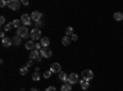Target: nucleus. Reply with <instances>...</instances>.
I'll list each match as a JSON object with an SVG mask.
<instances>
[{"label":"nucleus","instance_id":"f257e3e1","mask_svg":"<svg viewBox=\"0 0 123 91\" xmlns=\"http://www.w3.org/2000/svg\"><path fill=\"white\" fill-rule=\"evenodd\" d=\"M16 36L21 37V38H27L28 36H31V33H28V30H27V26H21L16 30Z\"/></svg>","mask_w":123,"mask_h":91},{"label":"nucleus","instance_id":"f03ea898","mask_svg":"<svg viewBox=\"0 0 123 91\" xmlns=\"http://www.w3.org/2000/svg\"><path fill=\"white\" fill-rule=\"evenodd\" d=\"M81 76L85 81H90L91 79H94V72L90 69H86V70H83V73H81Z\"/></svg>","mask_w":123,"mask_h":91},{"label":"nucleus","instance_id":"7ed1b4c3","mask_svg":"<svg viewBox=\"0 0 123 91\" xmlns=\"http://www.w3.org/2000/svg\"><path fill=\"white\" fill-rule=\"evenodd\" d=\"M7 6L11 10H14V11H17V10L20 9V6H21V3H20L18 0H9Z\"/></svg>","mask_w":123,"mask_h":91},{"label":"nucleus","instance_id":"20e7f679","mask_svg":"<svg viewBox=\"0 0 123 91\" xmlns=\"http://www.w3.org/2000/svg\"><path fill=\"white\" fill-rule=\"evenodd\" d=\"M41 36H42V32H41V30L39 28H33L32 31H31V39L32 41H36V39H39Z\"/></svg>","mask_w":123,"mask_h":91},{"label":"nucleus","instance_id":"39448f33","mask_svg":"<svg viewBox=\"0 0 123 91\" xmlns=\"http://www.w3.org/2000/svg\"><path fill=\"white\" fill-rule=\"evenodd\" d=\"M20 20H21V22L24 24V26H30V25H32V18H31V15L24 14Z\"/></svg>","mask_w":123,"mask_h":91},{"label":"nucleus","instance_id":"423d86ee","mask_svg":"<svg viewBox=\"0 0 123 91\" xmlns=\"http://www.w3.org/2000/svg\"><path fill=\"white\" fill-rule=\"evenodd\" d=\"M49 70H50V72H52L53 74H54V73H55V74H57V73L59 74V73L62 72V67H60L59 63H53V64H50Z\"/></svg>","mask_w":123,"mask_h":91},{"label":"nucleus","instance_id":"0eeeda50","mask_svg":"<svg viewBox=\"0 0 123 91\" xmlns=\"http://www.w3.org/2000/svg\"><path fill=\"white\" fill-rule=\"evenodd\" d=\"M68 81H69V84H76V83L79 81V76H78V74H76V73H71V74H69V76H68Z\"/></svg>","mask_w":123,"mask_h":91},{"label":"nucleus","instance_id":"6e6552de","mask_svg":"<svg viewBox=\"0 0 123 91\" xmlns=\"http://www.w3.org/2000/svg\"><path fill=\"white\" fill-rule=\"evenodd\" d=\"M41 57H42V58H50V57H52V50H50V49H48V48H42V50H41Z\"/></svg>","mask_w":123,"mask_h":91},{"label":"nucleus","instance_id":"1a4fd4ad","mask_svg":"<svg viewBox=\"0 0 123 91\" xmlns=\"http://www.w3.org/2000/svg\"><path fill=\"white\" fill-rule=\"evenodd\" d=\"M28 57H30L31 60H37L41 57V53L38 52L37 49H33V50H31V52H30V55Z\"/></svg>","mask_w":123,"mask_h":91},{"label":"nucleus","instance_id":"9d476101","mask_svg":"<svg viewBox=\"0 0 123 91\" xmlns=\"http://www.w3.org/2000/svg\"><path fill=\"white\" fill-rule=\"evenodd\" d=\"M31 18H32L35 22L41 21V18H42V14H41L39 11H33L32 14H31Z\"/></svg>","mask_w":123,"mask_h":91},{"label":"nucleus","instance_id":"9b49d317","mask_svg":"<svg viewBox=\"0 0 123 91\" xmlns=\"http://www.w3.org/2000/svg\"><path fill=\"white\" fill-rule=\"evenodd\" d=\"M25 47H26V49H28L30 52H31V50L36 49V43H35L33 41H27L26 44H25Z\"/></svg>","mask_w":123,"mask_h":91},{"label":"nucleus","instance_id":"f8f14e48","mask_svg":"<svg viewBox=\"0 0 123 91\" xmlns=\"http://www.w3.org/2000/svg\"><path fill=\"white\" fill-rule=\"evenodd\" d=\"M12 44V38H9V37H5L4 39H3V46L4 47H10V46H11Z\"/></svg>","mask_w":123,"mask_h":91},{"label":"nucleus","instance_id":"ddd939ff","mask_svg":"<svg viewBox=\"0 0 123 91\" xmlns=\"http://www.w3.org/2000/svg\"><path fill=\"white\" fill-rule=\"evenodd\" d=\"M58 76H59V79L62 80V81H64V84L69 83V81H68V76H69V75H67L64 72H60V73L58 74Z\"/></svg>","mask_w":123,"mask_h":91},{"label":"nucleus","instance_id":"4468645a","mask_svg":"<svg viewBox=\"0 0 123 91\" xmlns=\"http://www.w3.org/2000/svg\"><path fill=\"white\" fill-rule=\"evenodd\" d=\"M79 84H80V86H81V89H83V90H87L89 87H90V84H89V81H85V80L83 79V80H80V81H79Z\"/></svg>","mask_w":123,"mask_h":91},{"label":"nucleus","instance_id":"2eb2a0df","mask_svg":"<svg viewBox=\"0 0 123 91\" xmlns=\"http://www.w3.org/2000/svg\"><path fill=\"white\" fill-rule=\"evenodd\" d=\"M41 44H42L43 48H48V46H49V38L48 37H43L42 39H41Z\"/></svg>","mask_w":123,"mask_h":91},{"label":"nucleus","instance_id":"dca6fc26","mask_svg":"<svg viewBox=\"0 0 123 91\" xmlns=\"http://www.w3.org/2000/svg\"><path fill=\"white\" fill-rule=\"evenodd\" d=\"M70 42H71V38L69 36H64L63 38H62V43H63L64 46H69Z\"/></svg>","mask_w":123,"mask_h":91},{"label":"nucleus","instance_id":"f3484780","mask_svg":"<svg viewBox=\"0 0 123 91\" xmlns=\"http://www.w3.org/2000/svg\"><path fill=\"white\" fill-rule=\"evenodd\" d=\"M62 91H71V84L67 83L62 85Z\"/></svg>","mask_w":123,"mask_h":91},{"label":"nucleus","instance_id":"a211bd4d","mask_svg":"<svg viewBox=\"0 0 123 91\" xmlns=\"http://www.w3.org/2000/svg\"><path fill=\"white\" fill-rule=\"evenodd\" d=\"M12 27H14L12 22H7V24H5V26H3V31H10Z\"/></svg>","mask_w":123,"mask_h":91},{"label":"nucleus","instance_id":"6ab92c4d","mask_svg":"<svg viewBox=\"0 0 123 91\" xmlns=\"http://www.w3.org/2000/svg\"><path fill=\"white\" fill-rule=\"evenodd\" d=\"M113 18L116 20V21H122V20H123V14L122 12H116L113 15Z\"/></svg>","mask_w":123,"mask_h":91},{"label":"nucleus","instance_id":"aec40b11","mask_svg":"<svg viewBox=\"0 0 123 91\" xmlns=\"http://www.w3.org/2000/svg\"><path fill=\"white\" fill-rule=\"evenodd\" d=\"M73 35H74V30H73V27H71V26L67 27V30H65V36H73Z\"/></svg>","mask_w":123,"mask_h":91},{"label":"nucleus","instance_id":"412c9836","mask_svg":"<svg viewBox=\"0 0 123 91\" xmlns=\"http://www.w3.org/2000/svg\"><path fill=\"white\" fill-rule=\"evenodd\" d=\"M20 43H21V37L15 36V37L12 38V44H15V46H18Z\"/></svg>","mask_w":123,"mask_h":91},{"label":"nucleus","instance_id":"4be33fe9","mask_svg":"<svg viewBox=\"0 0 123 91\" xmlns=\"http://www.w3.org/2000/svg\"><path fill=\"white\" fill-rule=\"evenodd\" d=\"M27 73H28V68L26 65L20 68V74H21V75H27Z\"/></svg>","mask_w":123,"mask_h":91},{"label":"nucleus","instance_id":"5701e85b","mask_svg":"<svg viewBox=\"0 0 123 91\" xmlns=\"http://www.w3.org/2000/svg\"><path fill=\"white\" fill-rule=\"evenodd\" d=\"M12 25H14V27L17 30L18 27H21V20H18V18L14 20V21H12Z\"/></svg>","mask_w":123,"mask_h":91},{"label":"nucleus","instance_id":"b1692460","mask_svg":"<svg viewBox=\"0 0 123 91\" xmlns=\"http://www.w3.org/2000/svg\"><path fill=\"white\" fill-rule=\"evenodd\" d=\"M32 80H35V81H38V80H39V74H38V72H35V73L32 74Z\"/></svg>","mask_w":123,"mask_h":91},{"label":"nucleus","instance_id":"393cba45","mask_svg":"<svg viewBox=\"0 0 123 91\" xmlns=\"http://www.w3.org/2000/svg\"><path fill=\"white\" fill-rule=\"evenodd\" d=\"M52 74H53V73L50 72V70H46L44 74H43V76H44L46 79H48V78H50V75H52Z\"/></svg>","mask_w":123,"mask_h":91},{"label":"nucleus","instance_id":"a878e982","mask_svg":"<svg viewBox=\"0 0 123 91\" xmlns=\"http://www.w3.org/2000/svg\"><path fill=\"white\" fill-rule=\"evenodd\" d=\"M35 26H36V28L42 27V26H43V22H42V21H37V22H35Z\"/></svg>","mask_w":123,"mask_h":91},{"label":"nucleus","instance_id":"bb28decb","mask_svg":"<svg viewBox=\"0 0 123 91\" xmlns=\"http://www.w3.org/2000/svg\"><path fill=\"white\" fill-rule=\"evenodd\" d=\"M7 5V1H5V0H1L0 1V7H5Z\"/></svg>","mask_w":123,"mask_h":91},{"label":"nucleus","instance_id":"cd10ccee","mask_svg":"<svg viewBox=\"0 0 123 91\" xmlns=\"http://www.w3.org/2000/svg\"><path fill=\"white\" fill-rule=\"evenodd\" d=\"M0 24H1L3 26H5V17L4 16H0Z\"/></svg>","mask_w":123,"mask_h":91},{"label":"nucleus","instance_id":"c85d7f7f","mask_svg":"<svg viewBox=\"0 0 123 91\" xmlns=\"http://www.w3.org/2000/svg\"><path fill=\"white\" fill-rule=\"evenodd\" d=\"M57 89L54 87V86H48L47 89H46V91H55Z\"/></svg>","mask_w":123,"mask_h":91},{"label":"nucleus","instance_id":"c756f323","mask_svg":"<svg viewBox=\"0 0 123 91\" xmlns=\"http://www.w3.org/2000/svg\"><path fill=\"white\" fill-rule=\"evenodd\" d=\"M32 64H33V60H28V62L26 63V67L30 68V67H32Z\"/></svg>","mask_w":123,"mask_h":91},{"label":"nucleus","instance_id":"7c9ffc66","mask_svg":"<svg viewBox=\"0 0 123 91\" xmlns=\"http://www.w3.org/2000/svg\"><path fill=\"white\" fill-rule=\"evenodd\" d=\"M70 38H71V41H76V39H78V35H73Z\"/></svg>","mask_w":123,"mask_h":91},{"label":"nucleus","instance_id":"2f4dec72","mask_svg":"<svg viewBox=\"0 0 123 91\" xmlns=\"http://www.w3.org/2000/svg\"><path fill=\"white\" fill-rule=\"evenodd\" d=\"M21 4H22V5H26V6H27V5H28V1H27V0H22V1H21Z\"/></svg>","mask_w":123,"mask_h":91},{"label":"nucleus","instance_id":"473e14b6","mask_svg":"<svg viewBox=\"0 0 123 91\" xmlns=\"http://www.w3.org/2000/svg\"><path fill=\"white\" fill-rule=\"evenodd\" d=\"M0 37H1V38H3V39H4V38H5V31H3V32H1V33H0Z\"/></svg>","mask_w":123,"mask_h":91},{"label":"nucleus","instance_id":"72a5a7b5","mask_svg":"<svg viewBox=\"0 0 123 91\" xmlns=\"http://www.w3.org/2000/svg\"><path fill=\"white\" fill-rule=\"evenodd\" d=\"M31 91H38V90H37L36 87H32V89H31Z\"/></svg>","mask_w":123,"mask_h":91},{"label":"nucleus","instance_id":"f704fd0d","mask_svg":"<svg viewBox=\"0 0 123 91\" xmlns=\"http://www.w3.org/2000/svg\"><path fill=\"white\" fill-rule=\"evenodd\" d=\"M22 91H25V90H22Z\"/></svg>","mask_w":123,"mask_h":91}]
</instances>
